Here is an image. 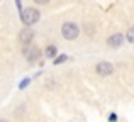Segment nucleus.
I'll use <instances>...</instances> for the list:
<instances>
[{
    "label": "nucleus",
    "mask_w": 134,
    "mask_h": 122,
    "mask_svg": "<svg viewBox=\"0 0 134 122\" xmlns=\"http://www.w3.org/2000/svg\"><path fill=\"white\" fill-rule=\"evenodd\" d=\"M24 54H26V58H27V61H29V63H34V61L39 60L41 51L37 49V48H31V49H24Z\"/></svg>",
    "instance_id": "6"
},
{
    "label": "nucleus",
    "mask_w": 134,
    "mask_h": 122,
    "mask_svg": "<svg viewBox=\"0 0 134 122\" xmlns=\"http://www.w3.org/2000/svg\"><path fill=\"white\" fill-rule=\"evenodd\" d=\"M32 37H34V31L31 29V27H24L19 32V41L24 43V44H29L31 41H32Z\"/></svg>",
    "instance_id": "4"
},
{
    "label": "nucleus",
    "mask_w": 134,
    "mask_h": 122,
    "mask_svg": "<svg viewBox=\"0 0 134 122\" xmlns=\"http://www.w3.org/2000/svg\"><path fill=\"white\" fill-rule=\"evenodd\" d=\"M56 51H58V49H56V46H48L44 49V56L46 58H54L56 56Z\"/></svg>",
    "instance_id": "7"
},
{
    "label": "nucleus",
    "mask_w": 134,
    "mask_h": 122,
    "mask_svg": "<svg viewBox=\"0 0 134 122\" xmlns=\"http://www.w3.org/2000/svg\"><path fill=\"white\" fill-rule=\"evenodd\" d=\"M0 122H7V120H5V119H2V120H0Z\"/></svg>",
    "instance_id": "11"
},
{
    "label": "nucleus",
    "mask_w": 134,
    "mask_h": 122,
    "mask_svg": "<svg viewBox=\"0 0 134 122\" xmlns=\"http://www.w3.org/2000/svg\"><path fill=\"white\" fill-rule=\"evenodd\" d=\"M65 60H66V54H63V56H58V58L54 60V65H59V63H63Z\"/></svg>",
    "instance_id": "9"
},
{
    "label": "nucleus",
    "mask_w": 134,
    "mask_h": 122,
    "mask_svg": "<svg viewBox=\"0 0 134 122\" xmlns=\"http://www.w3.org/2000/svg\"><path fill=\"white\" fill-rule=\"evenodd\" d=\"M61 34H63V37H65V39L73 41V39H76V37H78L80 29H78V26H76V24H73V22H65V24H63V27H61Z\"/></svg>",
    "instance_id": "1"
},
{
    "label": "nucleus",
    "mask_w": 134,
    "mask_h": 122,
    "mask_svg": "<svg viewBox=\"0 0 134 122\" xmlns=\"http://www.w3.org/2000/svg\"><path fill=\"white\" fill-rule=\"evenodd\" d=\"M122 43H124V36H122L121 32H117V34H112V36L107 39V44H109L110 48H119Z\"/></svg>",
    "instance_id": "5"
},
{
    "label": "nucleus",
    "mask_w": 134,
    "mask_h": 122,
    "mask_svg": "<svg viewBox=\"0 0 134 122\" xmlns=\"http://www.w3.org/2000/svg\"><path fill=\"white\" fill-rule=\"evenodd\" d=\"M95 71H97L100 76H109V75H112V71H114V66H112V63H109V61H102V63L97 65Z\"/></svg>",
    "instance_id": "3"
},
{
    "label": "nucleus",
    "mask_w": 134,
    "mask_h": 122,
    "mask_svg": "<svg viewBox=\"0 0 134 122\" xmlns=\"http://www.w3.org/2000/svg\"><path fill=\"white\" fill-rule=\"evenodd\" d=\"M36 3H39V5H46V3L49 2V0H34Z\"/></svg>",
    "instance_id": "10"
},
{
    "label": "nucleus",
    "mask_w": 134,
    "mask_h": 122,
    "mask_svg": "<svg viewBox=\"0 0 134 122\" xmlns=\"http://www.w3.org/2000/svg\"><path fill=\"white\" fill-rule=\"evenodd\" d=\"M126 39H127L129 43L134 44V27H131V29L127 31V34H126Z\"/></svg>",
    "instance_id": "8"
},
{
    "label": "nucleus",
    "mask_w": 134,
    "mask_h": 122,
    "mask_svg": "<svg viewBox=\"0 0 134 122\" xmlns=\"http://www.w3.org/2000/svg\"><path fill=\"white\" fill-rule=\"evenodd\" d=\"M39 17H41V14H39V10H36V9H26V10H22V15H20V19H22V22L26 24V26H32V24H36L37 20H39Z\"/></svg>",
    "instance_id": "2"
}]
</instances>
